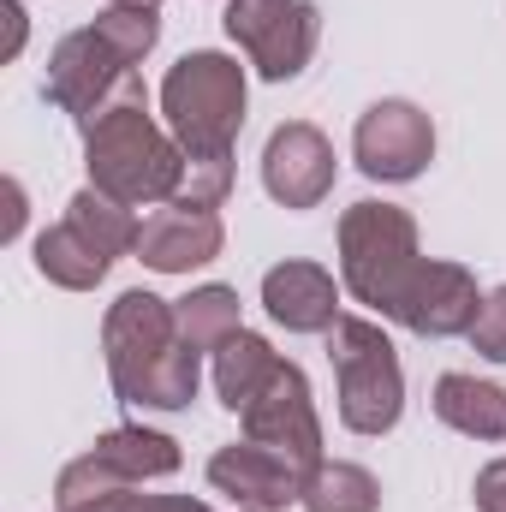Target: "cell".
Masks as SVG:
<instances>
[{
    "mask_svg": "<svg viewBox=\"0 0 506 512\" xmlns=\"http://www.w3.org/2000/svg\"><path fill=\"white\" fill-rule=\"evenodd\" d=\"M245 441L280 453L286 465H298L304 477L322 465V417H316V399H310V382L298 364H286L268 393L245 411Z\"/></svg>",
    "mask_w": 506,
    "mask_h": 512,
    "instance_id": "9",
    "label": "cell"
},
{
    "mask_svg": "<svg viewBox=\"0 0 506 512\" xmlns=\"http://www.w3.org/2000/svg\"><path fill=\"white\" fill-rule=\"evenodd\" d=\"M435 417L471 441H506V393L495 382L465 376V370H447L435 382Z\"/></svg>",
    "mask_w": 506,
    "mask_h": 512,
    "instance_id": "17",
    "label": "cell"
},
{
    "mask_svg": "<svg viewBox=\"0 0 506 512\" xmlns=\"http://www.w3.org/2000/svg\"><path fill=\"white\" fill-rule=\"evenodd\" d=\"M131 483L126 471L102 453V447H90L84 459H72L66 471H60V483H54V512H114L126 501Z\"/></svg>",
    "mask_w": 506,
    "mask_h": 512,
    "instance_id": "18",
    "label": "cell"
},
{
    "mask_svg": "<svg viewBox=\"0 0 506 512\" xmlns=\"http://www.w3.org/2000/svg\"><path fill=\"white\" fill-rule=\"evenodd\" d=\"M286 370V358L262 340V334H251V328H239L221 352H215V393H221V405L227 411H251L256 399L268 393V382Z\"/></svg>",
    "mask_w": 506,
    "mask_h": 512,
    "instance_id": "16",
    "label": "cell"
},
{
    "mask_svg": "<svg viewBox=\"0 0 506 512\" xmlns=\"http://www.w3.org/2000/svg\"><path fill=\"white\" fill-rule=\"evenodd\" d=\"M209 483L221 495H233L239 507L251 512H286V507H304V471L286 465L280 453L256 447V441H233L209 459Z\"/></svg>",
    "mask_w": 506,
    "mask_h": 512,
    "instance_id": "13",
    "label": "cell"
},
{
    "mask_svg": "<svg viewBox=\"0 0 506 512\" xmlns=\"http://www.w3.org/2000/svg\"><path fill=\"white\" fill-rule=\"evenodd\" d=\"M352 155H358V173H364V179L405 185V179H417V173L435 161V126H429V114H423L417 102L387 96V102H376V108L358 114Z\"/></svg>",
    "mask_w": 506,
    "mask_h": 512,
    "instance_id": "8",
    "label": "cell"
},
{
    "mask_svg": "<svg viewBox=\"0 0 506 512\" xmlns=\"http://www.w3.org/2000/svg\"><path fill=\"white\" fill-rule=\"evenodd\" d=\"M155 36H161V6H108L96 24L60 36L42 72V96L78 126H90L131 78V66L155 48Z\"/></svg>",
    "mask_w": 506,
    "mask_h": 512,
    "instance_id": "3",
    "label": "cell"
},
{
    "mask_svg": "<svg viewBox=\"0 0 506 512\" xmlns=\"http://www.w3.org/2000/svg\"><path fill=\"white\" fill-rule=\"evenodd\" d=\"M66 221H78L96 245L108 256H126V251H137V233H143V221L131 215L126 203H114V197H102L96 185L90 191H78L72 203H66Z\"/></svg>",
    "mask_w": 506,
    "mask_h": 512,
    "instance_id": "22",
    "label": "cell"
},
{
    "mask_svg": "<svg viewBox=\"0 0 506 512\" xmlns=\"http://www.w3.org/2000/svg\"><path fill=\"white\" fill-rule=\"evenodd\" d=\"M173 322H179V340L191 352H221L245 322H239V292L233 286H197L191 298L173 304Z\"/></svg>",
    "mask_w": 506,
    "mask_h": 512,
    "instance_id": "19",
    "label": "cell"
},
{
    "mask_svg": "<svg viewBox=\"0 0 506 512\" xmlns=\"http://www.w3.org/2000/svg\"><path fill=\"white\" fill-rule=\"evenodd\" d=\"M471 495H477V512H506V459L477 471V489Z\"/></svg>",
    "mask_w": 506,
    "mask_h": 512,
    "instance_id": "24",
    "label": "cell"
},
{
    "mask_svg": "<svg viewBox=\"0 0 506 512\" xmlns=\"http://www.w3.org/2000/svg\"><path fill=\"white\" fill-rule=\"evenodd\" d=\"M340 179V161H334V143L310 120H286V126L268 131L262 143V185L280 209H316Z\"/></svg>",
    "mask_w": 506,
    "mask_h": 512,
    "instance_id": "10",
    "label": "cell"
},
{
    "mask_svg": "<svg viewBox=\"0 0 506 512\" xmlns=\"http://www.w3.org/2000/svg\"><path fill=\"white\" fill-rule=\"evenodd\" d=\"M328 358L340 382V423L352 435H387L405 411V370L393 340L364 316H340L328 328Z\"/></svg>",
    "mask_w": 506,
    "mask_h": 512,
    "instance_id": "6",
    "label": "cell"
},
{
    "mask_svg": "<svg viewBox=\"0 0 506 512\" xmlns=\"http://www.w3.org/2000/svg\"><path fill=\"white\" fill-rule=\"evenodd\" d=\"M102 352H108V382L126 405L143 411H185L203 387V352L179 340L173 304L131 286L102 316Z\"/></svg>",
    "mask_w": 506,
    "mask_h": 512,
    "instance_id": "1",
    "label": "cell"
},
{
    "mask_svg": "<svg viewBox=\"0 0 506 512\" xmlns=\"http://www.w3.org/2000/svg\"><path fill=\"white\" fill-rule=\"evenodd\" d=\"M114 512H215V507L191 501V495H126Z\"/></svg>",
    "mask_w": 506,
    "mask_h": 512,
    "instance_id": "25",
    "label": "cell"
},
{
    "mask_svg": "<svg viewBox=\"0 0 506 512\" xmlns=\"http://www.w3.org/2000/svg\"><path fill=\"white\" fill-rule=\"evenodd\" d=\"M227 245V227L215 209H197V203H161L143 233H137V262L155 268V274H191L203 262H215Z\"/></svg>",
    "mask_w": 506,
    "mask_h": 512,
    "instance_id": "12",
    "label": "cell"
},
{
    "mask_svg": "<svg viewBox=\"0 0 506 512\" xmlns=\"http://www.w3.org/2000/svg\"><path fill=\"white\" fill-rule=\"evenodd\" d=\"M114 6H161V0H114Z\"/></svg>",
    "mask_w": 506,
    "mask_h": 512,
    "instance_id": "27",
    "label": "cell"
},
{
    "mask_svg": "<svg viewBox=\"0 0 506 512\" xmlns=\"http://www.w3.org/2000/svg\"><path fill=\"white\" fill-rule=\"evenodd\" d=\"M84 167L90 185L126 209L143 203H173L185 185V149L173 131H161L149 120V90L131 72L114 90V102L84 126Z\"/></svg>",
    "mask_w": 506,
    "mask_h": 512,
    "instance_id": "2",
    "label": "cell"
},
{
    "mask_svg": "<svg viewBox=\"0 0 506 512\" xmlns=\"http://www.w3.org/2000/svg\"><path fill=\"white\" fill-rule=\"evenodd\" d=\"M304 512H381V483L364 465H346V459H322L310 477H304Z\"/></svg>",
    "mask_w": 506,
    "mask_h": 512,
    "instance_id": "20",
    "label": "cell"
},
{
    "mask_svg": "<svg viewBox=\"0 0 506 512\" xmlns=\"http://www.w3.org/2000/svg\"><path fill=\"white\" fill-rule=\"evenodd\" d=\"M227 36L268 84H286L310 66L322 42V12L310 0H227Z\"/></svg>",
    "mask_w": 506,
    "mask_h": 512,
    "instance_id": "7",
    "label": "cell"
},
{
    "mask_svg": "<svg viewBox=\"0 0 506 512\" xmlns=\"http://www.w3.org/2000/svg\"><path fill=\"white\" fill-rule=\"evenodd\" d=\"M108 268H114V256L102 251L78 221H54V227L36 233V274L66 286V292H96L108 280Z\"/></svg>",
    "mask_w": 506,
    "mask_h": 512,
    "instance_id": "15",
    "label": "cell"
},
{
    "mask_svg": "<svg viewBox=\"0 0 506 512\" xmlns=\"http://www.w3.org/2000/svg\"><path fill=\"white\" fill-rule=\"evenodd\" d=\"M0 18H6V48H0V60H18V48H24V6H18V0H0Z\"/></svg>",
    "mask_w": 506,
    "mask_h": 512,
    "instance_id": "26",
    "label": "cell"
},
{
    "mask_svg": "<svg viewBox=\"0 0 506 512\" xmlns=\"http://www.w3.org/2000/svg\"><path fill=\"white\" fill-rule=\"evenodd\" d=\"M161 114L185 161H233V143L245 126V66L215 48L185 54L161 78Z\"/></svg>",
    "mask_w": 506,
    "mask_h": 512,
    "instance_id": "4",
    "label": "cell"
},
{
    "mask_svg": "<svg viewBox=\"0 0 506 512\" xmlns=\"http://www.w3.org/2000/svg\"><path fill=\"white\" fill-rule=\"evenodd\" d=\"M465 340L477 346V358L506 364V286H495V292L483 298V310H477V322H471V334H465Z\"/></svg>",
    "mask_w": 506,
    "mask_h": 512,
    "instance_id": "23",
    "label": "cell"
},
{
    "mask_svg": "<svg viewBox=\"0 0 506 512\" xmlns=\"http://www.w3.org/2000/svg\"><path fill=\"white\" fill-rule=\"evenodd\" d=\"M477 310H483V292L465 262H417L393 322L411 328L417 340H453V334H471Z\"/></svg>",
    "mask_w": 506,
    "mask_h": 512,
    "instance_id": "11",
    "label": "cell"
},
{
    "mask_svg": "<svg viewBox=\"0 0 506 512\" xmlns=\"http://www.w3.org/2000/svg\"><path fill=\"white\" fill-rule=\"evenodd\" d=\"M262 304L286 334H328L340 322V286L322 262H280L262 274Z\"/></svg>",
    "mask_w": 506,
    "mask_h": 512,
    "instance_id": "14",
    "label": "cell"
},
{
    "mask_svg": "<svg viewBox=\"0 0 506 512\" xmlns=\"http://www.w3.org/2000/svg\"><path fill=\"white\" fill-rule=\"evenodd\" d=\"M120 471H126L131 483H155V477H173L179 471V441L173 435H155V429H108L102 441H96Z\"/></svg>",
    "mask_w": 506,
    "mask_h": 512,
    "instance_id": "21",
    "label": "cell"
},
{
    "mask_svg": "<svg viewBox=\"0 0 506 512\" xmlns=\"http://www.w3.org/2000/svg\"><path fill=\"white\" fill-rule=\"evenodd\" d=\"M417 221L399 203H352L340 215V280L358 304H370L381 316L399 310L411 274H417Z\"/></svg>",
    "mask_w": 506,
    "mask_h": 512,
    "instance_id": "5",
    "label": "cell"
}]
</instances>
